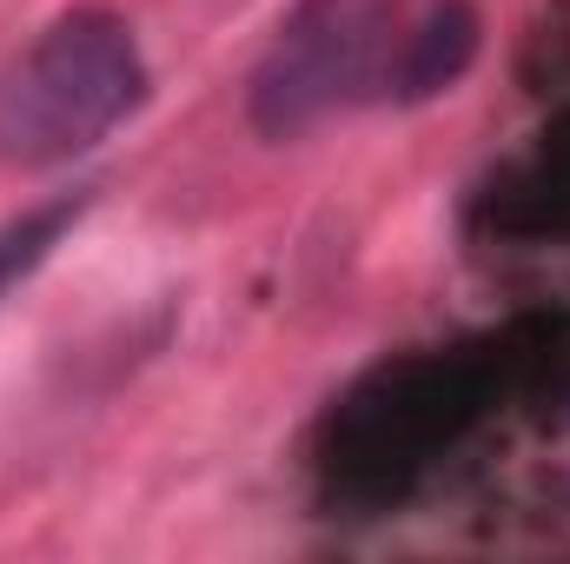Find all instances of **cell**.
Wrapping results in <instances>:
<instances>
[{"label":"cell","instance_id":"obj_1","mask_svg":"<svg viewBox=\"0 0 570 564\" xmlns=\"http://www.w3.org/2000/svg\"><path fill=\"white\" fill-rule=\"evenodd\" d=\"M146 100L140 40L107 7L60 13L0 80V159L47 173L100 146Z\"/></svg>","mask_w":570,"mask_h":564},{"label":"cell","instance_id":"obj_3","mask_svg":"<svg viewBox=\"0 0 570 564\" xmlns=\"http://www.w3.org/2000/svg\"><path fill=\"white\" fill-rule=\"evenodd\" d=\"M478 40H484V20H478V7H471V0H431L425 20H419L405 40H399V60H392L385 100H405V107H419V100L451 94V87L471 74V60H478Z\"/></svg>","mask_w":570,"mask_h":564},{"label":"cell","instance_id":"obj_2","mask_svg":"<svg viewBox=\"0 0 570 564\" xmlns=\"http://www.w3.org/2000/svg\"><path fill=\"white\" fill-rule=\"evenodd\" d=\"M399 40V0H298L246 80V120L266 140H298L379 100Z\"/></svg>","mask_w":570,"mask_h":564},{"label":"cell","instance_id":"obj_4","mask_svg":"<svg viewBox=\"0 0 570 564\" xmlns=\"http://www.w3.org/2000/svg\"><path fill=\"white\" fill-rule=\"evenodd\" d=\"M87 206H94V193H53V200H40V206H27L20 220L0 226V299L53 260V246L87 220Z\"/></svg>","mask_w":570,"mask_h":564}]
</instances>
